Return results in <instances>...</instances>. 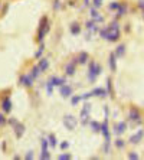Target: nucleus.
<instances>
[{
    "mask_svg": "<svg viewBox=\"0 0 144 160\" xmlns=\"http://www.w3.org/2000/svg\"><path fill=\"white\" fill-rule=\"evenodd\" d=\"M120 39V25L117 20L111 22V25L108 26V35H107V41L110 42H117Z\"/></svg>",
    "mask_w": 144,
    "mask_h": 160,
    "instance_id": "nucleus-1",
    "label": "nucleus"
},
{
    "mask_svg": "<svg viewBox=\"0 0 144 160\" xmlns=\"http://www.w3.org/2000/svg\"><path fill=\"white\" fill-rule=\"evenodd\" d=\"M102 72V66L99 64H97L95 61L89 62V69H88V81L89 82H95L97 76Z\"/></svg>",
    "mask_w": 144,
    "mask_h": 160,
    "instance_id": "nucleus-2",
    "label": "nucleus"
},
{
    "mask_svg": "<svg viewBox=\"0 0 144 160\" xmlns=\"http://www.w3.org/2000/svg\"><path fill=\"white\" fill-rule=\"evenodd\" d=\"M49 29H51V26H49V23H48V17L45 16V17L41 20V26H39V30H38V42H39V44H42L43 37H45V35L49 32Z\"/></svg>",
    "mask_w": 144,
    "mask_h": 160,
    "instance_id": "nucleus-3",
    "label": "nucleus"
},
{
    "mask_svg": "<svg viewBox=\"0 0 144 160\" xmlns=\"http://www.w3.org/2000/svg\"><path fill=\"white\" fill-rule=\"evenodd\" d=\"M63 124H65V127H66L69 131H72V130H75V127H77V124H78V120H77L74 115L68 114V115L63 117Z\"/></svg>",
    "mask_w": 144,
    "mask_h": 160,
    "instance_id": "nucleus-4",
    "label": "nucleus"
},
{
    "mask_svg": "<svg viewBox=\"0 0 144 160\" xmlns=\"http://www.w3.org/2000/svg\"><path fill=\"white\" fill-rule=\"evenodd\" d=\"M89 112H91V104H85L84 105V108H82V111H81V115H79V118H81V123L84 124V126H88L89 124Z\"/></svg>",
    "mask_w": 144,
    "mask_h": 160,
    "instance_id": "nucleus-5",
    "label": "nucleus"
},
{
    "mask_svg": "<svg viewBox=\"0 0 144 160\" xmlns=\"http://www.w3.org/2000/svg\"><path fill=\"white\" fill-rule=\"evenodd\" d=\"M33 81H35V79L32 78V75H20L19 76V84L20 85H25L26 88H30L32 85H33Z\"/></svg>",
    "mask_w": 144,
    "mask_h": 160,
    "instance_id": "nucleus-6",
    "label": "nucleus"
},
{
    "mask_svg": "<svg viewBox=\"0 0 144 160\" xmlns=\"http://www.w3.org/2000/svg\"><path fill=\"white\" fill-rule=\"evenodd\" d=\"M128 118L131 120V121H137L138 124L141 123V114L137 108H131L130 112H128Z\"/></svg>",
    "mask_w": 144,
    "mask_h": 160,
    "instance_id": "nucleus-7",
    "label": "nucleus"
},
{
    "mask_svg": "<svg viewBox=\"0 0 144 160\" xmlns=\"http://www.w3.org/2000/svg\"><path fill=\"white\" fill-rule=\"evenodd\" d=\"M75 69H77V61H72V62H68L65 65V74L68 76H72L75 74Z\"/></svg>",
    "mask_w": 144,
    "mask_h": 160,
    "instance_id": "nucleus-8",
    "label": "nucleus"
},
{
    "mask_svg": "<svg viewBox=\"0 0 144 160\" xmlns=\"http://www.w3.org/2000/svg\"><path fill=\"white\" fill-rule=\"evenodd\" d=\"M61 95L62 97H65V98H69V97H72V92H74V90H72V87L71 85H66V84H63V85H61Z\"/></svg>",
    "mask_w": 144,
    "mask_h": 160,
    "instance_id": "nucleus-9",
    "label": "nucleus"
},
{
    "mask_svg": "<svg viewBox=\"0 0 144 160\" xmlns=\"http://www.w3.org/2000/svg\"><path fill=\"white\" fill-rule=\"evenodd\" d=\"M101 133L105 137V143H110V131H108V120L105 118L104 123L101 124Z\"/></svg>",
    "mask_w": 144,
    "mask_h": 160,
    "instance_id": "nucleus-10",
    "label": "nucleus"
},
{
    "mask_svg": "<svg viewBox=\"0 0 144 160\" xmlns=\"http://www.w3.org/2000/svg\"><path fill=\"white\" fill-rule=\"evenodd\" d=\"M89 13H91V17H92V20H94L95 23H102V22H104V17L99 16V13L97 12L95 7H91V9H89Z\"/></svg>",
    "mask_w": 144,
    "mask_h": 160,
    "instance_id": "nucleus-11",
    "label": "nucleus"
},
{
    "mask_svg": "<svg viewBox=\"0 0 144 160\" xmlns=\"http://www.w3.org/2000/svg\"><path fill=\"white\" fill-rule=\"evenodd\" d=\"M143 137H144V131H143V130H138L135 134H133V136L130 137V143H133V144H135V143H140Z\"/></svg>",
    "mask_w": 144,
    "mask_h": 160,
    "instance_id": "nucleus-12",
    "label": "nucleus"
},
{
    "mask_svg": "<svg viewBox=\"0 0 144 160\" xmlns=\"http://www.w3.org/2000/svg\"><path fill=\"white\" fill-rule=\"evenodd\" d=\"M49 82L53 85V87H61L65 84V78H59V76H51L49 78Z\"/></svg>",
    "mask_w": 144,
    "mask_h": 160,
    "instance_id": "nucleus-13",
    "label": "nucleus"
},
{
    "mask_svg": "<svg viewBox=\"0 0 144 160\" xmlns=\"http://www.w3.org/2000/svg\"><path fill=\"white\" fill-rule=\"evenodd\" d=\"M92 95L94 97H99V98H105L107 95H110V94H108V91L104 90V88H94L92 90Z\"/></svg>",
    "mask_w": 144,
    "mask_h": 160,
    "instance_id": "nucleus-14",
    "label": "nucleus"
},
{
    "mask_svg": "<svg viewBox=\"0 0 144 160\" xmlns=\"http://www.w3.org/2000/svg\"><path fill=\"white\" fill-rule=\"evenodd\" d=\"M2 108H3L5 112H10V111H12V101H10L9 97H5V98H3V101H2Z\"/></svg>",
    "mask_w": 144,
    "mask_h": 160,
    "instance_id": "nucleus-15",
    "label": "nucleus"
},
{
    "mask_svg": "<svg viewBox=\"0 0 144 160\" xmlns=\"http://www.w3.org/2000/svg\"><path fill=\"white\" fill-rule=\"evenodd\" d=\"M125 129H127V124H125L124 121H120V123H117V124L114 126V133H115V134H123V133L125 131Z\"/></svg>",
    "mask_w": 144,
    "mask_h": 160,
    "instance_id": "nucleus-16",
    "label": "nucleus"
},
{
    "mask_svg": "<svg viewBox=\"0 0 144 160\" xmlns=\"http://www.w3.org/2000/svg\"><path fill=\"white\" fill-rule=\"evenodd\" d=\"M108 61H110V68H111V71L115 72V71H117V56H115L114 52L110 54V59H108Z\"/></svg>",
    "mask_w": 144,
    "mask_h": 160,
    "instance_id": "nucleus-17",
    "label": "nucleus"
},
{
    "mask_svg": "<svg viewBox=\"0 0 144 160\" xmlns=\"http://www.w3.org/2000/svg\"><path fill=\"white\" fill-rule=\"evenodd\" d=\"M88 61H89V55H88L87 52H79V54H78L77 62H79L81 65H84V64H87Z\"/></svg>",
    "mask_w": 144,
    "mask_h": 160,
    "instance_id": "nucleus-18",
    "label": "nucleus"
},
{
    "mask_svg": "<svg viewBox=\"0 0 144 160\" xmlns=\"http://www.w3.org/2000/svg\"><path fill=\"white\" fill-rule=\"evenodd\" d=\"M15 133H16V137H17V139H20V137L25 134V124L17 123V124L15 126Z\"/></svg>",
    "mask_w": 144,
    "mask_h": 160,
    "instance_id": "nucleus-19",
    "label": "nucleus"
},
{
    "mask_svg": "<svg viewBox=\"0 0 144 160\" xmlns=\"http://www.w3.org/2000/svg\"><path fill=\"white\" fill-rule=\"evenodd\" d=\"M89 127H91L92 131H95V133H99V131H101V123L94 121V120H89Z\"/></svg>",
    "mask_w": 144,
    "mask_h": 160,
    "instance_id": "nucleus-20",
    "label": "nucleus"
},
{
    "mask_svg": "<svg viewBox=\"0 0 144 160\" xmlns=\"http://www.w3.org/2000/svg\"><path fill=\"white\" fill-rule=\"evenodd\" d=\"M127 9H128V6H127L125 3H124V5L121 3L120 7H118V10H117V17H123V16L127 13Z\"/></svg>",
    "mask_w": 144,
    "mask_h": 160,
    "instance_id": "nucleus-21",
    "label": "nucleus"
},
{
    "mask_svg": "<svg viewBox=\"0 0 144 160\" xmlns=\"http://www.w3.org/2000/svg\"><path fill=\"white\" fill-rule=\"evenodd\" d=\"M38 65H39L41 71H42V72H45V71L49 68V61H48L46 58H42V59L39 61V64H38Z\"/></svg>",
    "mask_w": 144,
    "mask_h": 160,
    "instance_id": "nucleus-22",
    "label": "nucleus"
},
{
    "mask_svg": "<svg viewBox=\"0 0 144 160\" xmlns=\"http://www.w3.org/2000/svg\"><path fill=\"white\" fill-rule=\"evenodd\" d=\"M41 68H39V65H35L33 68H32V72H30V75H32V78L33 79H36V78H38L39 75H41Z\"/></svg>",
    "mask_w": 144,
    "mask_h": 160,
    "instance_id": "nucleus-23",
    "label": "nucleus"
},
{
    "mask_svg": "<svg viewBox=\"0 0 144 160\" xmlns=\"http://www.w3.org/2000/svg\"><path fill=\"white\" fill-rule=\"evenodd\" d=\"M69 29H71V33H72V35H78V33L81 32V26H79L77 22H74V23H72Z\"/></svg>",
    "mask_w": 144,
    "mask_h": 160,
    "instance_id": "nucleus-24",
    "label": "nucleus"
},
{
    "mask_svg": "<svg viewBox=\"0 0 144 160\" xmlns=\"http://www.w3.org/2000/svg\"><path fill=\"white\" fill-rule=\"evenodd\" d=\"M85 26H87V29L91 30V32H97V30H98V27H97V25H95L94 20H88V22L85 23Z\"/></svg>",
    "mask_w": 144,
    "mask_h": 160,
    "instance_id": "nucleus-25",
    "label": "nucleus"
},
{
    "mask_svg": "<svg viewBox=\"0 0 144 160\" xmlns=\"http://www.w3.org/2000/svg\"><path fill=\"white\" fill-rule=\"evenodd\" d=\"M114 54H115V56H117V58H121V56H124V54H125V45H120Z\"/></svg>",
    "mask_w": 144,
    "mask_h": 160,
    "instance_id": "nucleus-26",
    "label": "nucleus"
},
{
    "mask_svg": "<svg viewBox=\"0 0 144 160\" xmlns=\"http://www.w3.org/2000/svg\"><path fill=\"white\" fill-rule=\"evenodd\" d=\"M48 140H49V146H52V147H55V146L58 144V140H56V136H53V134H51V136L48 137Z\"/></svg>",
    "mask_w": 144,
    "mask_h": 160,
    "instance_id": "nucleus-27",
    "label": "nucleus"
},
{
    "mask_svg": "<svg viewBox=\"0 0 144 160\" xmlns=\"http://www.w3.org/2000/svg\"><path fill=\"white\" fill-rule=\"evenodd\" d=\"M79 101H82V95H74L71 98V102H72V105H77Z\"/></svg>",
    "mask_w": 144,
    "mask_h": 160,
    "instance_id": "nucleus-28",
    "label": "nucleus"
},
{
    "mask_svg": "<svg viewBox=\"0 0 144 160\" xmlns=\"http://www.w3.org/2000/svg\"><path fill=\"white\" fill-rule=\"evenodd\" d=\"M120 5H121V3H118V2H111L110 6H108V9H110V10H118Z\"/></svg>",
    "mask_w": 144,
    "mask_h": 160,
    "instance_id": "nucleus-29",
    "label": "nucleus"
},
{
    "mask_svg": "<svg viewBox=\"0 0 144 160\" xmlns=\"http://www.w3.org/2000/svg\"><path fill=\"white\" fill-rule=\"evenodd\" d=\"M41 159H43V160H49V159H51V154H49V151H48V150H42Z\"/></svg>",
    "mask_w": 144,
    "mask_h": 160,
    "instance_id": "nucleus-30",
    "label": "nucleus"
},
{
    "mask_svg": "<svg viewBox=\"0 0 144 160\" xmlns=\"http://www.w3.org/2000/svg\"><path fill=\"white\" fill-rule=\"evenodd\" d=\"M43 51H45V45H43V44H41V46H39L38 52H36V54H35V56H36V58H39V56H41V55L43 54Z\"/></svg>",
    "mask_w": 144,
    "mask_h": 160,
    "instance_id": "nucleus-31",
    "label": "nucleus"
},
{
    "mask_svg": "<svg viewBox=\"0 0 144 160\" xmlns=\"http://www.w3.org/2000/svg\"><path fill=\"white\" fill-rule=\"evenodd\" d=\"M101 6H102V0H92V7L99 9Z\"/></svg>",
    "mask_w": 144,
    "mask_h": 160,
    "instance_id": "nucleus-32",
    "label": "nucleus"
},
{
    "mask_svg": "<svg viewBox=\"0 0 144 160\" xmlns=\"http://www.w3.org/2000/svg\"><path fill=\"white\" fill-rule=\"evenodd\" d=\"M107 35H108V27H102V29L99 30V36L104 37V39H107Z\"/></svg>",
    "mask_w": 144,
    "mask_h": 160,
    "instance_id": "nucleus-33",
    "label": "nucleus"
},
{
    "mask_svg": "<svg viewBox=\"0 0 144 160\" xmlns=\"http://www.w3.org/2000/svg\"><path fill=\"white\" fill-rule=\"evenodd\" d=\"M115 146H117L118 149H123V147H124L125 144H124V141H123L121 139H118V140H115Z\"/></svg>",
    "mask_w": 144,
    "mask_h": 160,
    "instance_id": "nucleus-34",
    "label": "nucleus"
},
{
    "mask_svg": "<svg viewBox=\"0 0 144 160\" xmlns=\"http://www.w3.org/2000/svg\"><path fill=\"white\" fill-rule=\"evenodd\" d=\"M52 88H53V85L48 81V82H46V91H48V94H49V95L52 94Z\"/></svg>",
    "mask_w": 144,
    "mask_h": 160,
    "instance_id": "nucleus-35",
    "label": "nucleus"
},
{
    "mask_svg": "<svg viewBox=\"0 0 144 160\" xmlns=\"http://www.w3.org/2000/svg\"><path fill=\"white\" fill-rule=\"evenodd\" d=\"M91 97H94V95H92V91H91V92H85V94L82 95V100H84V101H87V100H88V98H91Z\"/></svg>",
    "mask_w": 144,
    "mask_h": 160,
    "instance_id": "nucleus-36",
    "label": "nucleus"
},
{
    "mask_svg": "<svg viewBox=\"0 0 144 160\" xmlns=\"http://www.w3.org/2000/svg\"><path fill=\"white\" fill-rule=\"evenodd\" d=\"M128 159H131V160H134V159H135V160H137V159H138V154H137V153H134V151H131V153H128Z\"/></svg>",
    "mask_w": 144,
    "mask_h": 160,
    "instance_id": "nucleus-37",
    "label": "nucleus"
},
{
    "mask_svg": "<svg viewBox=\"0 0 144 160\" xmlns=\"http://www.w3.org/2000/svg\"><path fill=\"white\" fill-rule=\"evenodd\" d=\"M107 91H108V94H111V79L110 78L107 79Z\"/></svg>",
    "mask_w": 144,
    "mask_h": 160,
    "instance_id": "nucleus-38",
    "label": "nucleus"
},
{
    "mask_svg": "<svg viewBox=\"0 0 144 160\" xmlns=\"http://www.w3.org/2000/svg\"><path fill=\"white\" fill-rule=\"evenodd\" d=\"M6 123H7V120L5 118V115H3V114H0V126H5Z\"/></svg>",
    "mask_w": 144,
    "mask_h": 160,
    "instance_id": "nucleus-39",
    "label": "nucleus"
},
{
    "mask_svg": "<svg viewBox=\"0 0 144 160\" xmlns=\"http://www.w3.org/2000/svg\"><path fill=\"white\" fill-rule=\"evenodd\" d=\"M53 9L55 10H59L61 9V2H59V0H55V2H53Z\"/></svg>",
    "mask_w": 144,
    "mask_h": 160,
    "instance_id": "nucleus-40",
    "label": "nucleus"
},
{
    "mask_svg": "<svg viewBox=\"0 0 144 160\" xmlns=\"http://www.w3.org/2000/svg\"><path fill=\"white\" fill-rule=\"evenodd\" d=\"M9 124H10L12 127H15V126L17 124V120H16V118H9Z\"/></svg>",
    "mask_w": 144,
    "mask_h": 160,
    "instance_id": "nucleus-41",
    "label": "nucleus"
},
{
    "mask_svg": "<svg viewBox=\"0 0 144 160\" xmlns=\"http://www.w3.org/2000/svg\"><path fill=\"white\" fill-rule=\"evenodd\" d=\"M68 147H69V143H68V141H63V143L61 144V149H62V150H66Z\"/></svg>",
    "mask_w": 144,
    "mask_h": 160,
    "instance_id": "nucleus-42",
    "label": "nucleus"
},
{
    "mask_svg": "<svg viewBox=\"0 0 144 160\" xmlns=\"http://www.w3.org/2000/svg\"><path fill=\"white\" fill-rule=\"evenodd\" d=\"M25 159H26V160H30V159H33V151H27V154L25 156Z\"/></svg>",
    "mask_w": 144,
    "mask_h": 160,
    "instance_id": "nucleus-43",
    "label": "nucleus"
},
{
    "mask_svg": "<svg viewBox=\"0 0 144 160\" xmlns=\"http://www.w3.org/2000/svg\"><path fill=\"white\" fill-rule=\"evenodd\" d=\"M59 159H61V160H65V159H72V156H71V154H61V156H59Z\"/></svg>",
    "mask_w": 144,
    "mask_h": 160,
    "instance_id": "nucleus-44",
    "label": "nucleus"
},
{
    "mask_svg": "<svg viewBox=\"0 0 144 160\" xmlns=\"http://www.w3.org/2000/svg\"><path fill=\"white\" fill-rule=\"evenodd\" d=\"M138 7L141 10H144V0H140V2H138Z\"/></svg>",
    "mask_w": 144,
    "mask_h": 160,
    "instance_id": "nucleus-45",
    "label": "nucleus"
},
{
    "mask_svg": "<svg viewBox=\"0 0 144 160\" xmlns=\"http://www.w3.org/2000/svg\"><path fill=\"white\" fill-rule=\"evenodd\" d=\"M89 6V0H84V7H88Z\"/></svg>",
    "mask_w": 144,
    "mask_h": 160,
    "instance_id": "nucleus-46",
    "label": "nucleus"
}]
</instances>
